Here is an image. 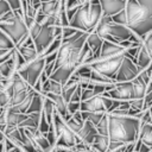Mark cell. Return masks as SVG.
<instances>
[{
    "mask_svg": "<svg viewBox=\"0 0 152 152\" xmlns=\"http://www.w3.org/2000/svg\"><path fill=\"white\" fill-rule=\"evenodd\" d=\"M88 32L78 31L70 38H62L61 46L57 51L55 68L49 78L65 84L81 65V51L87 42Z\"/></svg>",
    "mask_w": 152,
    "mask_h": 152,
    "instance_id": "obj_1",
    "label": "cell"
},
{
    "mask_svg": "<svg viewBox=\"0 0 152 152\" xmlns=\"http://www.w3.org/2000/svg\"><path fill=\"white\" fill-rule=\"evenodd\" d=\"M108 115V137L110 141L122 144L135 142L140 131V118L120 116L107 113Z\"/></svg>",
    "mask_w": 152,
    "mask_h": 152,
    "instance_id": "obj_2",
    "label": "cell"
},
{
    "mask_svg": "<svg viewBox=\"0 0 152 152\" xmlns=\"http://www.w3.org/2000/svg\"><path fill=\"white\" fill-rule=\"evenodd\" d=\"M102 8L99 0H87L82 4V6L77 10L74 17L69 21V26L83 31V32H93L102 18Z\"/></svg>",
    "mask_w": 152,
    "mask_h": 152,
    "instance_id": "obj_3",
    "label": "cell"
},
{
    "mask_svg": "<svg viewBox=\"0 0 152 152\" xmlns=\"http://www.w3.org/2000/svg\"><path fill=\"white\" fill-rule=\"evenodd\" d=\"M0 28L17 45L24 36L28 33V27L24 20L23 11L11 10L0 18Z\"/></svg>",
    "mask_w": 152,
    "mask_h": 152,
    "instance_id": "obj_4",
    "label": "cell"
},
{
    "mask_svg": "<svg viewBox=\"0 0 152 152\" xmlns=\"http://www.w3.org/2000/svg\"><path fill=\"white\" fill-rule=\"evenodd\" d=\"M102 39H108L115 43H120L124 40H129L131 37L134 36L133 31L121 24L114 23L112 20V17L102 15L99 24L96 25L94 30Z\"/></svg>",
    "mask_w": 152,
    "mask_h": 152,
    "instance_id": "obj_5",
    "label": "cell"
},
{
    "mask_svg": "<svg viewBox=\"0 0 152 152\" xmlns=\"http://www.w3.org/2000/svg\"><path fill=\"white\" fill-rule=\"evenodd\" d=\"M151 15H152V12H150L146 7L141 6L137 0H127L125 10L113 15L112 20L114 23H118L132 28L139 25L140 23L145 21Z\"/></svg>",
    "mask_w": 152,
    "mask_h": 152,
    "instance_id": "obj_6",
    "label": "cell"
},
{
    "mask_svg": "<svg viewBox=\"0 0 152 152\" xmlns=\"http://www.w3.org/2000/svg\"><path fill=\"white\" fill-rule=\"evenodd\" d=\"M28 33L30 37L33 40V44L38 51L39 55H42L45 49L52 43V40L56 38L55 34V26L49 25H40L34 20H32L28 25Z\"/></svg>",
    "mask_w": 152,
    "mask_h": 152,
    "instance_id": "obj_7",
    "label": "cell"
},
{
    "mask_svg": "<svg viewBox=\"0 0 152 152\" xmlns=\"http://www.w3.org/2000/svg\"><path fill=\"white\" fill-rule=\"evenodd\" d=\"M53 128L57 135V141L56 146H62V147H75L76 144L80 142V139L76 133H74L66 125V122L63 120V118L55 112L53 119H52ZM55 146V147H56Z\"/></svg>",
    "mask_w": 152,
    "mask_h": 152,
    "instance_id": "obj_8",
    "label": "cell"
},
{
    "mask_svg": "<svg viewBox=\"0 0 152 152\" xmlns=\"http://www.w3.org/2000/svg\"><path fill=\"white\" fill-rule=\"evenodd\" d=\"M45 64H46L45 57L42 56V55H39V56H38L36 59H33L32 62L26 63L25 65H23V66L18 70V72H19V75L33 88V87L36 86V83L38 82L40 75L43 74L44 68H45Z\"/></svg>",
    "mask_w": 152,
    "mask_h": 152,
    "instance_id": "obj_9",
    "label": "cell"
},
{
    "mask_svg": "<svg viewBox=\"0 0 152 152\" xmlns=\"http://www.w3.org/2000/svg\"><path fill=\"white\" fill-rule=\"evenodd\" d=\"M124 57H125V53L119 55V56H115V57H110V58L91 61V62L84 63V64L88 65L91 70H95L97 72H101V74L106 75L107 77L114 80V76L118 72Z\"/></svg>",
    "mask_w": 152,
    "mask_h": 152,
    "instance_id": "obj_10",
    "label": "cell"
},
{
    "mask_svg": "<svg viewBox=\"0 0 152 152\" xmlns=\"http://www.w3.org/2000/svg\"><path fill=\"white\" fill-rule=\"evenodd\" d=\"M139 74H140V71H139L135 62H133L131 58H128L125 55V57L121 62V65L114 76V81H115V83L129 82V81H133Z\"/></svg>",
    "mask_w": 152,
    "mask_h": 152,
    "instance_id": "obj_11",
    "label": "cell"
},
{
    "mask_svg": "<svg viewBox=\"0 0 152 152\" xmlns=\"http://www.w3.org/2000/svg\"><path fill=\"white\" fill-rule=\"evenodd\" d=\"M104 96H108L119 101H131L133 99V84L129 82H119L115 83L113 89L103 93Z\"/></svg>",
    "mask_w": 152,
    "mask_h": 152,
    "instance_id": "obj_12",
    "label": "cell"
},
{
    "mask_svg": "<svg viewBox=\"0 0 152 152\" xmlns=\"http://www.w3.org/2000/svg\"><path fill=\"white\" fill-rule=\"evenodd\" d=\"M128 49L124 48L120 43H115V42H112V40H108V39H103V43L101 45V49H100V52L96 57L91 58L89 62L91 61H96V59H104V58H110V57H115V56H119V55H122L127 51ZM88 62V63H89ZM84 64V63H83Z\"/></svg>",
    "mask_w": 152,
    "mask_h": 152,
    "instance_id": "obj_13",
    "label": "cell"
},
{
    "mask_svg": "<svg viewBox=\"0 0 152 152\" xmlns=\"http://www.w3.org/2000/svg\"><path fill=\"white\" fill-rule=\"evenodd\" d=\"M45 95L46 97H49L53 104H55V108H56V112L63 118L64 121H68L70 118H71V114L69 113L68 110V102L63 99V96L61 94H52V93H46V94H43Z\"/></svg>",
    "mask_w": 152,
    "mask_h": 152,
    "instance_id": "obj_14",
    "label": "cell"
},
{
    "mask_svg": "<svg viewBox=\"0 0 152 152\" xmlns=\"http://www.w3.org/2000/svg\"><path fill=\"white\" fill-rule=\"evenodd\" d=\"M103 15L113 17L126 7L127 0H99Z\"/></svg>",
    "mask_w": 152,
    "mask_h": 152,
    "instance_id": "obj_15",
    "label": "cell"
},
{
    "mask_svg": "<svg viewBox=\"0 0 152 152\" xmlns=\"http://www.w3.org/2000/svg\"><path fill=\"white\" fill-rule=\"evenodd\" d=\"M97 135V129L96 126L94 124H91L90 121H84L82 128L80 129V132L77 133V137L80 139V141H83L87 145H91V142L94 141V138Z\"/></svg>",
    "mask_w": 152,
    "mask_h": 152,
    "instance_id": "obj_16",
    "label": "cell"
},
{
    "mask_svg": "<svg viewBox=\"0 0 152 152\" xmlns=\"http://www.w3.org/2000/svg\"><path fill=\"white\" fill-rule=\"evenodd\" d=\"M142 42V40H141ZM152 62V58H151V55L148 52V50L145 48V45L141 43L140 46H139V50H138V55H137V61H135V64L139 69V71L141 72L142 70L147 69L150 66Z\"/></svg>",
    "mask_w": 152,
    "mask_h": 152,
    "instance_id": "obj_17",
    "label": "cell"
},
{
    "mask_svg": "<svg viewBox=\"0 0 152 152\" xmlns=\"http://www.w3.org/2000/svg\"><path fill=\"white\" fill-rule=\"evenodd\" d=\"M15 49V48H14ZM17 71L15 64H14V59H13V55L11 58L6 59L5 62L0 63V80L5 83L6 81L11 80L12 76L14 75V72Z\"/></svg>",
    "mask_w": 152,
    "mask_h": 152,
    "instance_id": "obj_18",
    "label": "cell"
},
{
    "mask_svg": "<svg viewBox=\"0 0 152 152\" xmlns=\"http://www.w3.org/2000/svg\"><path fill=\"white\" fill-rule=\"evenodd\" d=\"M61 4H62V0H46V1H43L40 4V7L38 8V12L44 14V15H48V17H55L56 18V14L61 7Z\"/></svg>",
    "mask_w": 152,
    "mask_h": 152,
    "instance_id": "obj_19",
    "label": "cell"
},
{
    "mask_svg": "<svg viewBox=\"0 0 152 152\" xmlns=\"http://www.w3.org/2000/svg\"><path fill=\"white\" fill-rule=\"evenodd\" d=\"M138 140L152 148V119L148 122H140Z\"/></svg>",
    "mask_w": 152,
    "mask_h": 152,
    "instance_id": "obj_20",
    "label": "cell"
},
{
    "mask_svg": "<svg viewBox=\"0 0 152 152\" xmlns=\"http://www.w3.org/2000/svg\"><path fill=\"white\" fill-rule=\"evenodd\" d=\"M26 113H18L12 110L11 108H6V126L11 127H19L20 124L26 119Z\"/></svg>",
    "mask_w": 152,
    "mask_h": 152,
    "instance_id": "obj_21",
    "label": "cell"
},
{
    "mask_svg": "<svg viewBox=\"0 0 152 152\" xmlns=\"http://www.w3.org/2000/svg\"><path fill=\"white\" fill-rule=\"evenodd\" d=\"M102 43H103V39H102L95 31L88 33V37H87V45H88V46L90 48V50L93 51L94 57H96V56L99 55ZM94 57H93V58H94ZM87 63H88V62H87Z\"/></svg>",
    "mask_w": 152,
    "mask_h": 152,
    "instance_id": "obj_22",
    "label": "cell"
},
{
    "mask_svg": "<svg viewBox=\"0 0 152 152\" xmlns=\"http://www.w3.org/2000/svg\"><path fill=\"white\" fill-rule=\"evenodd\" d=\"M109 137L108 135H102V134H99L94 138V141L91 142L90 147L96 151V152H107L108 150V146H109Z\"/></svg>",
    "mask_w": 152,
    "mask_h": 152,
    "instance_id": "obj_23",
    "label": "cell"
},
{
    "mask_svg": "<svg viewBox=\"0 0 152 152\" xmlns=\"http://www.w3.org/2000/svg\"><path fill=\"white\" fill-rule=\"evenodd\" d=\"M43 102H44V95L42 93L36 91V94L32 97L31 104L26 112V114H31V113H40L43 109Z\"/></svg>",
    "mask_w": 152,
    "mask_h": 152,
    "instance_id": "obj_24",
    "label": "cell"
},
{
    "mask_svg": "<svg viewBox=\"0 0 152 152\" xmlns=\"http://www.w3.org/2000/svg\"><path fill=\"white\" fill-rule=\"evenodd\" d=\"M65 122H66L68 127H69L74 133L77 134V133L80 132V129L82 128L83 124H84V120L82 119V115H81V110H80V112H76L75 114H72L71 118H70L68 121H65Z\"/></svg>",
    "mask_w": 152,
    "mask_h": 152,
    "instance_id": "obj_25",
    "label": "cell"
},
{
    "mask_svg": "<svg viewBox=\"0 0 152 152\" xmlns=\"http://www.w3.org/2000/svg\"><path fill=\"white\" fill-rule=\"evenodd\" d=\"M55 112H56V108H55L53 102H52L49 97H46V96L44 95V102H43V109H42V113L45 115V118H46V120L49 121L50 125L52 124V119H53V114H55Z\"/></svg>",
    "mask_w": 152,
    "mask_h": 152,
    "instance_id": "obj_26",
    "label": "cell"
},
{
    "mask_svg": "<svg viewBox=\"0 0 152 152\" xmlns=\"http://www.w3.org/2000/svg\"><path fill=\"white\" fill-rule=\"evenodd\" d=\"M40 113H31V114H27L26 119L20 124L19 127H21V128H38L39 120H40Z\"/></svg>",
    "mask_w": 152,
    "mask_h": 152,
    "instance_id": "obj_27",
    "label": "cell"
},
{
    "mask_svg": "<svg viewBox=\"0 0 152 152\" xmlns=\"http://www.w3.org/2000/svg\"><path fill=\"white\" fill-rule=\"evenodd\" d=\"M80 84L76 82V81H74V80H69L65 84H63V88H62V96H63V99L66 101V102H69L70 101V99H71V96H72V94L75 93V90L77 89V87H78Z\"/></svg>",
    "mask_w": 152,
    "mask_h": 152,
    "instance_id": "obj_28",
    "label": "cell"
},
{
    "mask_svg": "<svg viewBox=\"0 0 152 152\" xmlns=\"http://www.w3.org/2000/svg\"><path fill=\"white\" fill-rule=\"evenodd\" d=\"M33 90V88H31L30 90H25V91H20V93H14L11 97V102H10V108H13L18 104H20Z\"/></svg>",
    "mask_w": 152,
    "mask_h": 152,
    "instance_id": "obj_29",
    "label": "cell"
},
{
    "mask_svg": "<svg viewBox=\"0 0 152 152\" xmlns=\"http://www.w3.org/2000/svg\"><path fill=\"white\" fill-rule=\"evenodd\" d=\"M82 119L86 121H90L91 124H94L95 126L100 122V120L102 119V116L104 115V113H95V112H81Z\"/></svg>",
    "mask_w": 152,
    "mask_h": 152,
    "instance_id": "obj_30",
    "label": "cell"
},
{
    "mask_svg": "<svg viewBox=\"0 0 152 152\" xmlns=\"http://www.w3.org/2000/svg\"><path fill=\"white\" fill-rule=\"evenodd\" d=\"M61 43H62V36H57V37L52 40V43L45 49V51L42 53V56L46 57V56H49V55H51V53L57 52L58 49H59V46H61Z\"/></svg>",
    "mask_w": 152,
    "mask_h": 152,
    "instance_id": "obj_31",
    "label": "cell"
},
{
    "mask_svg": "<svg viewBox=\"0 0 152 152\" xmlns=\"http://www.w3.org/2000/svg\"><path fill=\"white\" fill-rule=\"evenodd\" d=\"M15 45L11 40V38L0 28V49H6V50H12L14 49Z\"/></svg>",
    "mask_w": 152,
    "mask_h": 152,
    "instance_id": "obj_32",
    "label": "cell"
},
{
    "mask_svg": "<svg viewBox=\"0 0 152 152\" xmlns=\"http://www.w3.org/2000/svg\"><path fill=\"white\" fill-rule=\"evenodd\" d=\"M96 129H97L99 134L108 135V115H107V113H104V115L102 116L100 122L96 125Z\"/></svg>",
    "mask_w": 152,
    "mask_h": 152,
    "instance_id": "obj_33",
    "label": "cell"
},
{
    "mask_svg": "<svg viewBox=\"0 0 152 152\" xmlns=\"http://www.w3.org/2000/svg\"><path fill=\"white\" fill-rule=\"evenodd\" d=\"M38 129L42 132V133H48L49 129H50V124L49 121L46 120L45 115L43 113H40V120H39V126H38Z\"/></svg>",
    "mask_w": 152,
    "mask_h": 152,
    "instance_id": "obj_34",
    "label": "cell"
},
{
    "mask_svg": "<svg viewBox=\"0 0 152 152\" xmlns=\"http://www.w3.org/2000/svg\"><path fill=\"white\" fill-rule=\"evenodd\" d=\"M95 96V91L93 88H82V93H81V101H86L89 100L90 97Z\"/></svg>",
    "mask_w": 152,
    "mask_h": 152,
    "instance_id": "obj_35",
    "label": "cell"
},
{
    "mask_svg": "<svg viewBox=\"0 0 152 152\" xmlns=\"http://www.w3.org/2000/svg\"><path fill=\"white\" fill-rule=\"evenodd\" d=\"M77 32H78V30H76L71 26H65L62 28V38H70L71 36H74Z\"/></svg>",
    "mask_w": 152,
    "mask_h": 152,
    "instance_id": "obj_36",
    "label": "cell"
},
{
    "mask_svg": "<svg viewBox=\"0 0 152 152\" xmlns=\"http://www.w3.org/2000/svg\"><path fill=\"white\" fill-rule=\"evenodd\" d=\"M81 109V102H68V110L72 115L76 112H80Z\"/></svg>",
    "mask_w": 152,
    "mask_h": 152,
    "instance_id": "obj_37",
    "label": "cell"
},
{
    "mask_svg": "<svg viewBox=\"0 0 152 152\" xmlns=\"http://www.w3.org/2000/svg\"><path fill=\"white\" fill-rule=\"evenodd\" d=\"M10 11H11V6L8 5V2L5 0H0V18Z\"/></svg>",
    "mask_w": 152,
    "mask_h": 152,
    "instance_id": "obj_38",
    "label": "cell"
},
{
    "mask_svg": "<svg viewBox=\"0 0 152 152\" xmlns=\"http://www.w3.org/2000/svg\"><path fill=\"white\" fill-rule=\"evenodd\" d=\"M5 1L8 2V5L11 6V10H13V11H23L21 10V2H20V0H5Z\"/></svg>",
    "mask_w": 152,
    "mask_h": 152,
    "instance_id": "obj_39",
    "label": "cell"
},
{
    "mask_svg": "<svg viewBox=\"0 0 152 152\" xmlns=\"http://www.w3.org/2000/svg\"><path fill=\"white\" fill-rule=\"evenodd\" d=\"M81 93H82V87L78 86L77 89L75 90V93L72 94V96H71L69 102H81Z\"/></svg>",
    "mask_w": 152,
    "mask_h": 152,
    "instance_id": "obj_40",
    "label": "cell"
},
{
    "mask_svg": "<svg viewBox=\"0 0 152 152\" xmlns=\"http://www.w3.org/2000/svg\"><path fill=\"white\" fill-rule=\"evenodd\" d=\"M141 43H142V44L145 45V48L148 50V52H150V55H151V58H152V40H150L147 37H144Z\"/></svg>",
    "mask_w": 152,
    "mask_h": 152,
    "instance_id": "obj_41",
    "label": "cell"
},
{
    "mask_svg": "<svg viewBox=\"0 0 152 152\" xmlns=\"http://www.w3.org/2000/svg\"><path fill=\"white\" fill-rule=\"evenodd\" d=\"M141 6L146 7L150 12H152V0H137Z\"/></svg>",
    "mask_w": 152,
    "mask_h": 152,
    "instance_id": "obj_42",
    "label": "cell"
},
{
    "mask_svg": "<svg viewBox=\"0 0 152 152\" xmlns=\"http://www.w3.org/2000/svg\"><path fill=\"white\" fill-rule=\"evenodd\" d=\"M152 151V148L151 147H148L147 145H145V144H142L141 142V145H140V147L138 148V151L137 152H151Z\"/></svg>",
    "mask_w": 152,
    "mask_h": 152,
    "instance_id": "obj_43",
    "label": "cell"
},
{
    "mask_svg": "<svg viewBox=\"0 0 152 152\" xmlns=\"http://www.w3.org/2000/svg\"><path fill=\"white\" fill-rule=\"evenodd\" d=\"M4 139H5V134H4V132L0 131V141H4Z\"/></svg>",
    "mask_w": 152,
    "mask_h": 152,
    "instance_id": "obj_44",
    "label": "cell"
},
{
    "mask_svg": "<svg viewBox=\"0 0 152 152\" xmlns=\"http://www.w3.org/2000/svg\"><path fill=\"white\" fill-rule=\"evenodd\" d=\"M11 152H24V151H23V150H20L19 147H15V148H14L13 151H11Z\"/></svg>",
    "mask_w": 152,
    "mask_h": 152,
    "instance_id": "obj_45",
    "label": "cell"
},
{
    "mask_svg": "<svg viewBox=\"0 0 152 152\" xmlns=\"http://www.w3.org/2000/svg\"><path fill=\"white\" fill-rule=\"evenodd\" d=\"M145 37H147L150 40H152V32H150V33H148V34H146Z\"/></svg>",
    "mask_w": 152,
    "mask_h": 152,
    "instance_id": "obj_46",
    "label": "cell"
},
{
    "mask_svg": "<svg viewBox=\"0 0 152 152\" xmlns=\"http://www.w3.org/2000/svg\"><path fill=\"white\" fill-rule=\"evenodd\" d=\"M74 152H82V151H77V150H74Z\"/></svg>",
    "mask_w": 152,
    "mask_h": 152,
    "instance_id": "obj_47",
    "label": "cell"
},
{
    "mask_svg": "<svg viewBox=\"0 0 152 152\" xmlns=\"http://www.w3.org/2000/svg\"><path fill=\"white\" fill-rule=\"evenodd\" d=\"M81 1H82V2H86V0H81Z\"/></svg>",
    "mask_w": 152,
    "mask_h": 152,
    "instance_id": "obj_48",
    "label": "cell"
},
{
    "mask_svg": "<svg viewBox=\"0 0 152 152\" xmlns=\"http://www.w3.org/2000/svg\"><path fill=\"white\" fill-rule=\"evenodd\" d=\"M0 142H1V141H0Z\"/></svg>",
    "mask_w": 152,
    "mask_h": 152,
    "instance_id": "obj_49",
    "label": "cell"
},
{
    "mask_svg": "<svg viewBox=\"0 0 152 152\" xmlns=\"http://www.w3.org/2000/svg\"><path fill=\"white\" fill-rule=\"evenodd\" d=\"M151 152H152V151H151Z\"/></svg>",
    "mask_w": 152,
    "mask_h": 152,
    "instance_id": "obj_50",
    "label": "cell"
},
{
    "mask_svg": "<svg viewBox=\"0 0 152 152\" xmlns=\"http://www.w3.org/2000/svg\"><path fill=\"white\" fill-rule=\"evenodd\" d=\"M86 1H87V0H86Z\"/></svg>",
    "mask_w": 152,
    "mask_h": 152,
    "instance_id": "obj_51",
    "label": "cell"
}]
</instances>
